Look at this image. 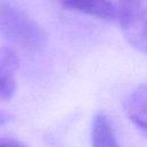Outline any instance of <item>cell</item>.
Wrapping results in <instances>:
<instances>
[{"instance_id":"cell-8","label":"cell","mask_w":147,"mask_h":147,"mask_svg":"<svg viewBox=\"0 0 147 147\" xmlns=\"http://www.w3.org/2000/svg\"><path fill=\"white\" fill-rule=\"evenodd\" d=\"M0 147H26V146L15 139L5 138V139H0Z\"/></svg>"},{"instance_id":"cell-5","label":"cell","mask_w":147,"mask_h":147,"mask_svg":"<svg viewBox=\"0 0 147 147\" xmlns=\"http://www.w3.org/2000/svg\"><path fill=\"white\" fill-rule=\"evenodd\" d=\"M91 139L93 147H121L116 139L111 122L105 113H98L94 116Z\"/></svg>"},{"instance_id":"cell-2","label":"cell","mask_w":147,"mask_h":147,"mask_svg":"<svg viewBox=\"0 0 147 147\" xmlns=\"http://www.w3.org/2000/svg\"><path fill=\"white\" fill-rule=\"evenodd\" d=\"M117 22L127 42L147 54V0H117Z\"/></svg>"},{"instance_id":"cell-4","label":"cell","mask_w":147,"mask_h":147,"mask_svg":"<svg viewBox=\"0 0 147 147\" xmlns=\"http://www.w3.org/2000/svg\"><path fill=\"white\" fill-rule=\"evenodd\" d=\"M125 109L131 122L147 134V83L136 87L126 99Z\"/></svg>"},{"instance_id":"cell-9","label":"cell","mask_w":147,"mask_h":147,"mask_svg":"<svg viewBox=\"0 0 147 147\" xmlns=\"http://www.w3.org/2000/svg\"><path fill=\"white\" fill-rule=\"evenodd\" d=\"M11 118H13V116L8 111H6L3 109H0V127L3 126L5 124H7Z\"/></svg>"},{"instance_id":"cell-7","label":"cell","mask_w":147,"mask_h":147,"mask_svg":"<svg viewBox=\"0 0 147 147\" xmlns=\"http://www.w3.org/2000/svg\"><path fill=\"white\" fill-rule=\"evenodd\" d=\"M0 67L7 68L14 72L20 68V57L10 46H0Z\"/></svg>"},{"instance_id":"cell-3","label":"cell","mask_w":147,"mask_h":147,"mask_svg":"<svg viewBox=\"0 0 147 147\" xmlns=\"http://www.w3.org/2000/svg\"><path fill=\"white\" fill-rule=\"evenodd\" d=\"M62 8L108 22H117V5L111 0H55Z\"/></svg>"},{"instance_id":"cell-6","label":"cell","mask_w":147,"mask_h":147,"mask_svg":"<svg viewBox=\"0 0 147 147\" xmlns=\"http://www.w3.org/2000/svg\"><path fill=\"white\" fill-rule=\"evenodd\" d=\"M16 91V80L15 72L0 67V100L8 101L10 100Z\"/></svg>"},{"instance_id":"cell-1","label":"cell","mask_w":147,"mask_h":147,"mask_svg":"<svg viewBox=\"0 0 147 147\" xmlns=\"http://www.w3.org/2000/svg\"><path fill=\"white\" fill-rule=\"evenodd\" d=\"M0 36L28 52L40 51L47 40L38 22L21 8L5 1H0Z\"/></svg>"}]
</instances>
